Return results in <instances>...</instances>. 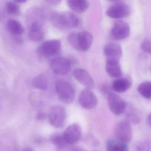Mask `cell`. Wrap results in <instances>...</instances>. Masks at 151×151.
<instances>
[{
    "mask_svg": "<svg viewBox=\"0 0 151 151\" xmlns=\"http://www.w3.org/2000/svg\"><path fill=\"white\" fill-rule=\"evenodd\" d=\"M63 135L67 144H74L81 137V128L78 124H72L65 129Z\"/></svg>",
    "mask_w": 151,
    "mask_h": 151,
    "instance_id": "7c38bea8",
    "label": "cell"
},
{
    "mask_svg": "<svg viewBox=\"0 0 151 151\" xmlns=\"http://www.w3.org/2000/svg\"><path fill=\"white\" fill-rule=\"evenodd\" d=\"M44 33L42 24L40 22H34L30 26L29 37L30 40L35 42L41 41L44 38Z\"/></svg>",
    "mask_w": 151,
    "mask_h": 151,
    "instance_id": "2e32d148",
    "label": "cell"
},
{
    "mask_svg": "<svg viewBox=\"0 0 151 151\" xmlns=\"http://www.w3.org/2000/svg\"><path fill=\"white\" fill-rule=\"evenodd\" d=\"M61 1H47V2L49 3L50 4L53 5L55 4H58L61 2Z\"/></svg>",
    "mask_w": 151,
    "mask_h": 151,
    "instance_id": "4dcf8cb0",
    "label": "cell"
},
{
    "mask_svg": "<svg viewBox=\"0 0 151 151\" xmlns=\"http://www.w3.org/2000/svg\"><path fill=\"white\" fill-rule=\"evenodd\" d=\"M138 151H150L151 144L149 142L141 143L137 147Z\"/></svg>",
    "mask_w": 151,
    "mask_h": 151,
    "instance_id": "83f0119b",
    "label": "cell"
},
{
    "mask_svg": "<svg viewBox=\"0 0 151 151\" xmlns=\"http://www.w3.org/2000/svg\"><path fill=\"white\" fill-rule=\"evenodd\" d=\"M137 90L141 95L146 99H151V82H142L137 88Z\"/></svg>",
    "mask_w": 151,
    "mask_h": 151,
    "instance_id": "d4e9b609",
    "label": "cell"
},
{
    "mask_svg": "<svg viewBox=\"0 0 151 151\" xmlns=\"http://www.w3.org/2000/svg\"><path fill=\"white\" fill-rule=\"evenodd\" d=\"M106 151H129L127 144L119 140H111L106 144Z\"/></svg>",
    "mask_w": 151,
    "mask_h": 151,
    "instance_id": "ffe728a7",
    "label": "cell"
},
{
    "mask_svg": "<svg viewBox=\"0 0 151 151\" xmlns=\"http://www.w3.org/2000/svg\"><path fill=\"white\" fill-rule=\"evenodd\" d=\"M34 86L42 90H46L48 88V82L45 75L41 74L36 76L33 81Z\"/></svg>",
    "mask_w": 151,
    "mask_h": 151,
    "instance_id": "cb8c5ba5",
    "label": "cell"
},
{
    "mask_svg": "<svg viewBox=\"0 0 151 151\" xmlns=\"http://www.w3.org/2000/svg\"><path fill=\"white\" fill-rule=\"evenodd\" d=\"M147 122L148 124L151 127V113L148 116L147 118Z\"/></svg>",
    "mask_w": 151,
    "mask_h": 151,
    "instance_id": "1f68e13d",
    "label": "cell"
},
{
    "mask_svg": "<svg viewBox=\"0 0 151 151\" xmlns=\"http://www.w3.org/2000/svg\"><path fill=\"white\" fill-rule=\"evenodd\" d=\"M55 88L58 98L64 103H71L75 98V91L70 83L64 80H58L55 83Z\"/></svg>",
    "mask_w": 151,
    "mask_h": 151,
    "instance_id": "3957f363",
    "label": "cell"
},
{
    "mask_svg": "<svg viewBox=\"0 0 151 151\" xmlns=\"http://www.w3.org/2000/svg\"><path fill=\"white\" fill-rule=\"evenodd\" d=\"M124 113L126 121L129 124L136 125L141 122V116L138 110L132 105H127Z\"/></svg>",
    "mask_w": 151,
    "mask_h": 151,
    "instance_id": "e0dca14e",
    "label": "cell"
},
{
    "mask_svg": "<svg viewBox=\"0 0 151 151\" xmlns=\"http://www.w3.org/2000/svg\"><path fill=\"white\" fill-rule=\"evenodd\" d=\"M52 72L58 75H64L69 72L71 68V62L66 58L59 57L53 59L50 64Z\"/></svg>",
    "mask_w": 151,
    "mask_h": 151,
    "instance_id": "ba28073f",
    "label": "cell"
},
{
    "mask_svg": "<svg viewBox=\"0 0 151 151\" xmlns=\"http://www.w3.org/2000/svg\"><path fill=\"white\" fill-rule=\"evenodd\" d=\"M22 151H33V150L32 149H31L30 147H26V148L23 149Z\"/></svg>",
    "mask_w": 151,
    "mask_h": 151,
    "instance_id": "d6a6232c",
    "label": "cell"
},
{
    "mask_svg": "<svg viewBox=\"0 0 151 151\" xmlns=\"http://www.w3.org/2000/svg\"><path fill=\"white\" fill-rule=\"evenodd\" d=\"M67 4L73 11L78 13H81L86 11L89 6V3L85 0L68 1Z\"/></svg>",
    "mask_w": 151,
    "mask_h": 151,
    "instance_id": "d6986e66",
    "label": "cell"
},
{
    "mask_svg": "<svg viewBox=\"0 0 151 151\" xmlns=\"http://www.w3.org/2000/svg\"><path fill=\"white\" fill-rule=\"evenodd\" d=\"M104 53L107 60H119L122 56V50L119 44L115 43H110L105 47Z\"/></svg>",
    "mask_w": 151,
    "mask_h": 151,
    "instance_id": "5bb4252c",
    "label": "cell"
},
{
    "mask_svg": "<svg viewBox=\"0 0 151 151\" xmlns=\"http://www.w3.org/2000/svg\"><path fill=\"white\" fill-rule=\"evenodd\" d=\"M97 151V150H92V151Z\"/></svg>",
    "mask_w": 151,
    "mask_h": 151,
    "instance_id": "d590c367",
    "label": "cell"
},
{
    "mask_svg": "<svg viewBox=\"0 0 151 151\" xmlns=\"http://www.w3.org/2000/svg\"><path fill=\"white\" fill-rule=\"evenodd\" d=\"M8 31L16 35H20L24 33V28L21 24L17 20H11L7 24Z\"/></svg>",
    "mask_w": 151,
    "mask_h": 151,
    "instance_id": "7402d4cb",
    "label": "cell"
},
{
    "mask_svg": "<svg viewBox=\"0 0 151 151\" xmlns=\"http://www.w3.org/2000/svg\"><path fill=\"white\" fill-rule=\"evenodd\" d=\"M50 142L58 149H63L67 145L63 134H54L50 136Z\"/></svg>",
    "mask_w": 151,
    "mask_h": 151,
    "instance_id": "603a6c76",
    "label": "cell"
},
{
    "mask_svg": "<svg viewBox=\"0 0 151 151\" xmlns=\"http://www.w3.org/2000/svg\"><path fill=\"white\" fill-rule=\"evenodd\" d=\"M131 12L130 6L121 1H116L106 10V15L113 19H119L127 17Z\"/></svg>",
    "mask_w": 151,
    "mask_h": 151,
    "instance_id": "5b68a950",
    "label": "cell"
},
{
    "mask_svg": "<svg viewBox=\"0 0 151 151\" xmlns=\"http://www.w3.org/2000/svg\"><path fill=\"white\" fill-rule=\"evenodd\" d=\"M80 105L84 109L91 110L98 104V99L94 92L89 89L86 88L81 91L78 97Z\"/></svg>",
    "mask_w": 151,
    "mask_h": 151,
    "instance_id": "9c48e42d",
    "label": "cell"
},
{
    "mask_svg": "<svg viewBox=\"0 0 151 151\" xmlns=\"http://www.w3.org/2000/svg\"><path fill=\"white\" fill-rule=\"evenodd\" d=\"M61 43L58 40H50L43 42L38 49V53L44 58H50L58 55L61 51Z\"/></svg>",
    "mask_w": 151,
    "mask_h": 151,
    "instance_id": "8992f818",
    "label": "cell"
},
{
    "mask_svg": "<svg viewBox=\"0 0 151 151\" xmlns=\"http://www.w3.org/2000/svg\"><path fill=\"white\" fill-rule=\"evenodd\" d=\"M26 1H25V0H17V1H16V2L18 3H24Z\"/></svg>",
    "mask_w": 151,
    "mask_h": 151,
    "instance_id": "836d02e7",
    "label": "cell"
},
{
    "mask_svg": "<svg viewBox=\"0 0 151 151\" xmlns=\"http://www.w3.org/2000/svg\"><path fill=\"white\" fill-rule=\"evenodd\" d=\"M48 118L49 123L52 126L56 128H62L66 122V110L62 105H54L50 110Z\"/></svg>",
    "mask_w": 151,
    "mask_h": 151,
    "instance_id": "277c9868",
    "label": "cell"
},
{
    "mask_svg": "<svg viewBox=\"0 0 151 151\" xmlns=\"http://www.w3.org/2000/svg\"><path fill=\"white\" fill-rule=\"evenodd\" d=\"M68 42L73 48L80 51H88L92 45L93 37L88 31L71 33L67 37Z\"/></svg>",
    "mask_w": 151,
    "mask_h": 151,
    "instance_id": "6da1fadb",
    "label": "cell"
},
{
    "mask_svg": "<svg viewBox=\"0 0 151 151\" xmlns=\"http://www.w3.org/2000/svg\"><path fill=\"white\" fill-rule=\"evenodd\" d=\"M131 85V81L129 79L119 78L113 82L112 89L114 91L118 93H124L130 88Z\"/></svg>",
    "mask_w": 151,
    "mask_h": 151,
    "instance_id": "ac0fdd59",
    "label": "cell"
},
{
    "mask_svg": "<svg viewBox=\"0 0 151 151\" xmlns=\"http://www.w3.org/2000/svg\"><path fill=\"white\" fill-rule=\"evenodd\" d=\"M17 144L10 136H5L0 142V151H17Z\"/></svg>",
    "mask_w": 151,
    "mask_h": 151,
    "instance_id": "44dd1931",
    "label": "cell"
},
{
    "mask_svg": "<svg viewBox=\"0 0 151 151\" xmlns=\"http://www.w3.org/2000/svg\"><path fill=\"white\" fill-rule=\"evenodd\" d=\"M130 33V27L128 24L123 20H119L114 22L111 30V34L113 38L119 40L127 38Z\"/></svg>",
    "mask_w": 151,
    "mask_h": 151,
    "instance_id": "8fae6325",
    "label": "cell"
},
{
    "mask_svg": "<svg viewBox=\"0 0 151 151\" xmlns=\"http://www.w3.org/2000/svg\"><path fill=\"white\" fill-rule=\"evenodd\" d=\"M51 19L56 27L62 29L76 27L79 24L78 17L70 12L54 13L51 16Z\"/></svg>",
    "mask_w": 151,
    "mask_h": 151,
    "instance_id": "7a4b0ae2",
    "label": "cell"
},
{
    "mask_svg": "<svg viewBox=\"0 0 151 151\" xmlns=\"http://www.w3.org/2000/svg\"><path fill=\"white\" fill-rule=\"evenodd\" d=\"M106 70L109 76L114 78H119L122 74L119 60L107 59L106 64Z\"/></svg>",
    "mask_w": 151,
    "mask_h": 151,
    "instance_id": "9a60e30c",
    "label": "cell"
},
{
    "mask_svg": "<svg viewBox=\"0 0 151 151\" xmlns=\"http://www.w3.org/2000/svg\"><path fill=\"white\" fill-rule=\"evenodd\" d=\"M6 10L8 13L11 14H19L20 9L18 4L13 2H9L6 4Z\"/></svg>",
    "mask_w": 151,
    "mask_h": 151,
    "instance_id": "484cf974",
    "label": "cell"
},
{
    "mask_svg": "<svg viewBox=\"0 0 151 151\" xmlns=\"http://www.w3.org/2000/svg\"><path fill=\"white\" fill-rule=\"evenodd\" d=\"M107 100L109 108L113 114L120 115L124 113L127 104L120 96L111 93L108 96Z\"/></svg>",
    "mask_w": 151,
    "mask_h": 151,
    "instance_id": "30bf717a",
    "label": "cell"
},
{
    "mask_svg": "<svg viewBox=\"0 0 151 151\" xmlns=\"http://www.w3.org/2000/svg\"><path fill=\"white\" fill-rule=\"evenodd\" d=\"M70 151H85L84 149L80 147H73L71 149Z\"/></svg>",
    "mask_w": 151,
    "mask_h": 151,
    "instance_id": "f546056e",
    "label": "cell"
},
{
    "mask_svg": "<svg viewBox=\"0 0 151 151\" xmlns=\"http://www.w3.org/2000/svg\"><path fill=\"white\" fill-rule=\"evenodd\" d=\"M141 48L144 52L151 55V40H144L141 44Z\"/></svg>",
    "mask_w": 151,
    "mask_h": 151,
    "instance_id": "4316f807",
    "label": "cell"
},
{
    "mask_svg": "<svg viewBox=\"0 0 151 151\" xmlns=\"http://www.w3.org/2000/svg\"><path fill=\"white\" fill-rule=\"evenodd\" d=\"M76 79L86 88L92 89L95 87V82L89 74L84 69L78 68L73 72Z\"/></svg>",
    "mask_w": 151,
    "mask_h": 151,
    "instance_id": "4fadbf2b",
    "label": "cell"
},
{
    "mask_svg": "<svg viewBox=\"0 0 151 151\" xmlns=\"http://www.w3.org/2000/svg\"><path fill=\"white\" fill-rule=\"evenodd\" d=\"M115 135L117 140L128 143L132 140L133 130L130 124L126 121L118 123L115 128Z\"/></svg>",
    "mask_w": 151,
    "mask_h": 151,
    "instance_id": "52a82bcc",
    "label": "cell"
},
{
    "mask_svg": "<svg viewBox=\"0 0 151 151\" xmlns=\"http://www.w3.org/2000/svg\"><path fill=\"white\" fill-rule=\"evenodd\" d=\"M46 118V114L43 113H39L36 116V119L38 121L44 120Z\"/></svg>",
    "mask_w": 151,
    "mask_h": 151,
    "instance_id": "f1b7e54d",
    "label": "cell"
},
{
    "mask_svg": "<svg viewBox=\"0 0 151 151\" xmlns=\"http://www.w3.org/2000/svg\"><path fill=\"white\" fill-rule=\"evenodd\" d=\"M150 72H151V67H150Z\"/></svg>",
    "mask_w": 151,
    "mask_h": 151,
    "instance_id": "e575fe53",
    "label": "cell"
}]
</instances>
